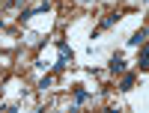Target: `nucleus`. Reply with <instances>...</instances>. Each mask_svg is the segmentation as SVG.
Listing matches in <instances>:
<instances>
[{"label":"nucleus","instance_id":"obj_1","mask_svg":"<svg viewBox=\"0 0 149 113\" xmlns=\"http://www.w3.org/2000/svg\"><path fill=\"white\" fill-rule=\"evenodd\" d=\"M143 39H146V33H143V30H140V33H134V36H131V45H140V42H143Z\"/></svg>","mask_w":149,"mask_h":113},{"label":"nucleus","instance_id":"obj_2","mask_svg":"<svg viewBox=\"0 0 149 113\" xmlns=\"http://www.w3.org/2000/svg\"><path fill=\"white\" fill-rule=\"evenodd\" d=\"M110 69H113V71H122V60L113 57V60H110Z\"/></svg>","mask_w":149,"mask_h":113},{"label":"nucleus","instance_id":"obj_3","mask_svg":"<svg viewBox=\"0 0 149 113\" xmlns=\"http://www.w3.org/2000/svg\"><path fill=\"white\" fill-rule=\"evenodd\" d=\"M12 3H18V0H12Z\"/></svg>","mask_w":149,"mask_h":113}]
</instances>
